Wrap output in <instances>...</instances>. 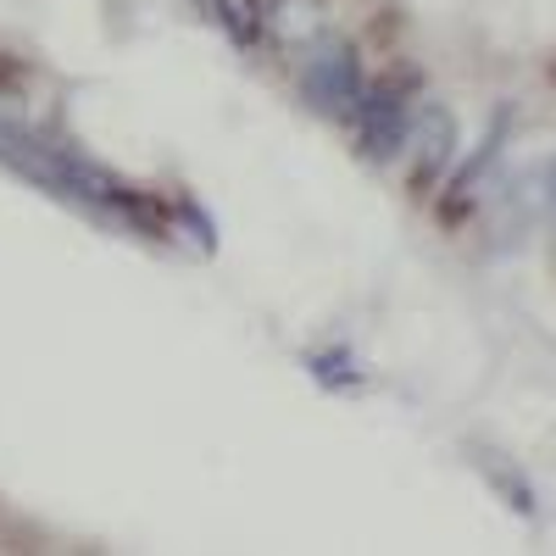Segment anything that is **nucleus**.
I'll return each instance as SVG.
<instances>
[{"mask_svg": "<svg viewBox=\"0 0 556 556\" xmlns=\"http://www.w3.org/2000/svg\"><path fill=\"white\" fill-rule=\"evenodd\" d=\"M0 167H12L17 178L39 184L45 195L56 201H73L84 212H101V217H117V223H134L146 228L151 240H162V223H156V206L123 184L117 173H106L101 162H89L78 146H62V139L39 134L17 117H0Z\"/></svg>", "mask_w": 556, "mask_h": 556, "instance_id": "f257e3e1", "label": "nucleus"}, {"mask_svg": "<svg viewBox=\"0 0 556 556\" xmlns=\"http://www.w3.org/2000/svg\"><path fill=\"white\" fill-rule=\"evenodd\" d=\"M362 62L345 39H323L317 51L301 62V96L323 112V117H351L362 101Z\"/></svg>", "mask_w": 556, "mask_h": 556, "instance_id": "f03ea898", "label": "nucleus"}, {"mask_svg": "<svg viewBox=\"0 0 556 556\" xmlns=\"http://www.w3.org/2000/svg\"><path fill=\"white\" fill-rule=\"evenodd\" d=\"M351 123H356L362 151L374 156V162H390L412 139V112H406V96H401L395 84H367L356 112H351Z\"/></svg>", "mask_w": 556, "mask_h": 556, "instance_id": "7ed1b4c3", "label": "nucleus"}, {"mask_svg": "<svg viewBox=\"0 0 556 556\" xmlns=\"http://www.w3.org/2000/svg\"><path fill=\"white\" fill-rule=\"evenodd\" d=\"M451 151H456V123H451V112H429V146H424V156H417V178L445 173Z\"/></svg>", "mask_w": 556, "mask_h": 556, "instance_id": "20e7f679", "label": "nucleus"}, {"mask_svg": "<svg viewBox=\"0 0 556 556\" xmlns=\"http://www.w3.org/2000/svg\"><path fill=\"white\" fill-rule=\"evenodd\" d=\"M501 139H506V112L495 117V134L484 139V151H479V156H473L468 167H462V173H456V184H451V195H473V184H479V178L490 173V162L501 156Z\"/></svg>", "mask_w": 556, "mask_h": 556, "instance_id": "39448f33", "label": "nucleus"}, {"mask_svg": "<svg viewBox=\"0 0 556 556\" xmlns=\"http://www.w3.org/2000/svg\"><path fill=\"white\" fill-rule=\"evenodd\" d=\"M551 206H556V167H551Z\"/></svg>", "mask_w": 556, "mask_h": 556, "instance_id": "423d86ee", "label": "nucleus"}]
</instances>
